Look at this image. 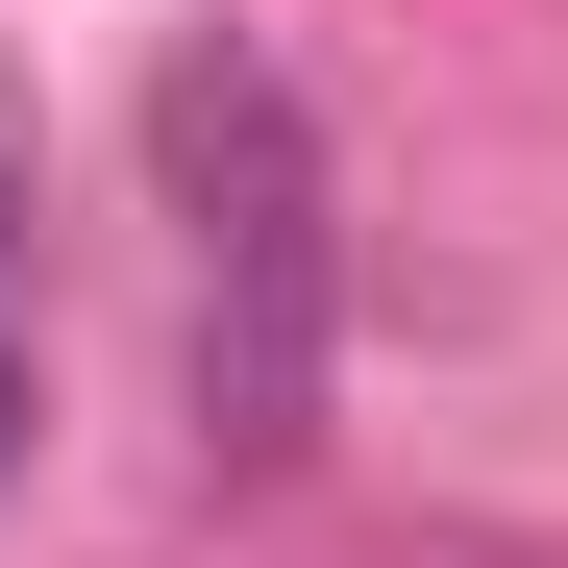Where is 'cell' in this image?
Returning <instances> with one entry per match:
<instances>
[{
	"label": "cell",
	"mask_w": 568,
	"mask_h": 568,
	"mask_svg": "<svg viewBox=\"0 0 568 568\" xmlns=\"http://www.w3.org/2000/svg\"><path fill=\"white\" fill-rule=\"evenodd\" d=\"M149 173L199 223V469H297L322 445V371H346V173H322V100L272 74L247 26H199L149 74Z\"/></svg>",
	"instance_id": "obj_1"
},
{
	"label": "cell",
	"mask_w": 568,
	"mask_h": 568,
	"mask_svg": "<svg viewBox=\"0 0 568 568\" xmlns=\"http://www.w3.org/2000/svg\"><path fill=\"white\" fill-rule=\"evenodd\" d=\"M0 469H26V322H0Z\"/></svg>",
	"instance_id": "obj_2"
},
{
	"label": "cell",
	"mask_w": 568,
	"mask_h": 568,
	"mask_svg": "<svg viewBox=\"0 0 568 568\" xmlns=\"http://www.w3.org/2000/svg\"><path fill=\"white\" fill-rule=\"evenodd\" d=\"M0 247H26V124H0Z\"/></svg>",
	"instance_id": "obj_3"
}]
</instances>
